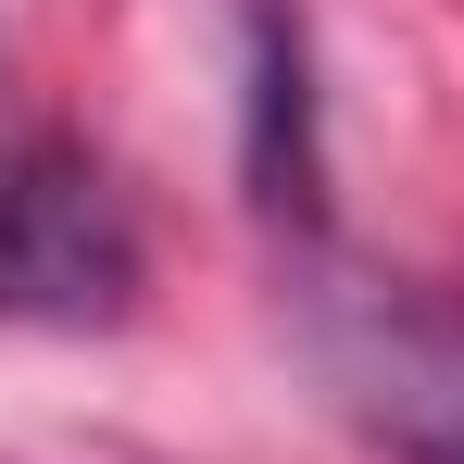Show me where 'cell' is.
<instances>
[{
  "mask_svg": "<svg viewBox=\"0 0 464 464\" xmlns=\"http://www.w3.org/2000/svg\"><path fill=\"white\" fill-rule=\"evenodd\" d=\"M139 302V227L76 139H25L0 163V314L13 326H113Z\"/></svg>",
  "mask_w": 464,
  "mask_h": 464,
  "instance_id": "6da1fadb",
  "label": "cell"
},
{
  "mask_svg": "<svg viewBox=\"0 0 464 464\" xmlns=\"http://www.w3.org/2000/svg\"><path fill=\"white\" fill-rule=\"evenodd\" d=\"M314 364L401 464H464V302L401 289V276H352L314 314Z\"/></svg>",
  "mask_w": 464,
  "mask_h": 464,
  "instance_id": "7a4b0ae2",
  "label": "cell"
}]
</instances>
